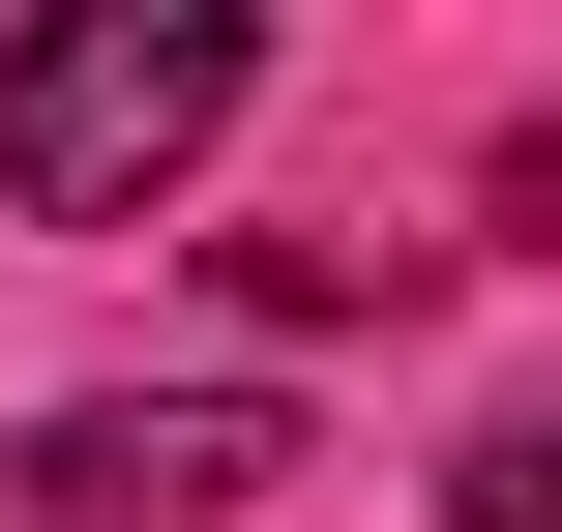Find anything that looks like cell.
Listing matches in <instances>:
<instances>
[{
  "label": "cell",
  "instance_id": "obj_1",
  "mask_svg": "<svg viewBox=\"0 0 562 532\" xmlns=\"http://www.w3.org/2000/svg\"><path fill=\"white\" fill-rule=\"evenodd\" d=\"M237 89H267L237 0H59V30L0 59V178H30V237H148V207L237 148Z\"/></svg>",
  "mask_w": 562,
  "mask_h": 532
},
{
  "label": "cell",
  "instance_id": "obj_3",
  "mask_svg": "<svg viewBox=\"0 0 562 532\" xmlns=\"http://www.w3.org/2000/svg\"><path fill=\"white\" fill-rule=\"evenodd\" d=\"M445 532H562V385H533V415H474V444H445Z\"/></svg>",
  "mask_w": 562,
  "mask_h": 532
},
{
  "label": "cell",
  "instance_id": "obj_2",
  "mask_svg": "<svg viewBox=\"0 0 562 532\" xmlns=\"http://www.w3.org/2000/svg\"><path fill=\"white\" fill-rule=\"evenodd\" d=\"M296 474V415L267 385H89V415H30L0 444V532H237Z\"/></svg>",
  "mask_w": 562,
  "mask_h": 532
}]
</instances>
